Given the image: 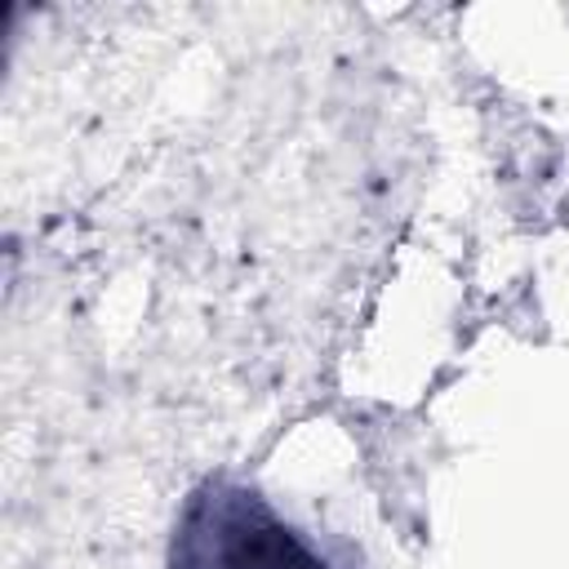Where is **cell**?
<instances>
[{"label":"cell","instance_id":"cell-1","mask_svg":"<svg viewBox=\"0 0 569 569\" xmlns=\"http://www.w3.org/2000/svg\"><path fill=\"white\" fill-rule=\"evenodd\" d=\"M169 569H333L258 489L204 480L169 542Z\"/></svg>","mask_w":569,"mask_h":569}]
</instances>
